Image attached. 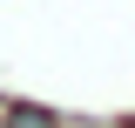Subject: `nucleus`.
I'll use <instances>...</instances> for the list:
<instances>
[{"instance_id":"1","label":"nucleus","mask_w":135,"mask_h":128,"mask_svg":"<svg viewBox=\"0 0 135 128\" xmlns=\"http://www.w3.org/2000/svg\"><path fill=\"white\" fill-rule=\"evenodd\" d=\"M7 128H61V121H54V108H34V101H20V108H7Z\"/></svg>"},{"instance_id":"2","label":"nucleus","mask_w":135,"mask_h":128,"mask_svg":"<svg viewBox=\"0 0 135 128\" xmlns=\"http://www.w3.org/2000/svg\"><path fill=\"white\" fill-rule=\"evenodd\" d=\"M128 128H135V121H128Z\"/></svg>"}]
</instances>
